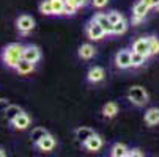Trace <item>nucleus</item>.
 <instances>
[{
  "label": "nucleus",
  "instance_id": "obj_32",
  "mask_svg": "<svg viewBox=\"0 0 159 157\" xmlns=\"http://www.w3.org/2000/svg\"><path fill=\"white\" fill-rule=\"evenodd\" d=\"M142 2H143L145 5H148L150 8H156V7L159 5V0H142Z\"/></svg>",
  "mask_w": 159,
  "mask_h": 157
},
{
  "label": "nucleus",
  "instance_id": "obj_31",
  "mask_svg": "<svg viewBox=\"0 0 159 157\" xmlns=\"http://www.w3.org/2000/svg\"><path fill=\"white\" fill-rule=\"evenodd\" d=\"M142 155H143V152L140 149H137V148L128 149V152H126V157H142Z\"/></svg>",
  "mask_w": 159,
  "mask_h": 157
},
{
  "label": "nucleus",
  "instance_id": "obj_34",
  "mask_svg": "<svg viewBox=\"0 0 159 157\" xmlns=\"http://www.w3.org/2000/svg\"><path fill=\"white\" fill-rule=\"evenodd\" d=\"M5 155H7V151L3 148H0V157H5Z\"/></svg>",
  "mask_w": 159,
  "mask_h": 157
},
{
  "label": "nucleus",
  "instance_id": "obj_30",
  "mask_svg": "<svg viewBox=\"0 0 159 157\" xmlns=\"http://www.w3.org/2000/svg\"><path fill=\"white\" fill-rule=\"evenodd\" d=\"M90 2H92L93 8H98V10H101V8L107 7V3H109V0H90Z\"/></svg>",
  "mask_w": 159,
  "mask_h": 157
},
{
  "label": "nucleus",
  "instance_id": "obj_27",
  "mask_svg": "<svg viewBox=\"0 0 159 157\" xmlns=\"http://www.w3.org/2000/svg\"><path fill=\"white\" fill-rule=\"evenodd\" d=\"M106 16H107V19L110 20V24H112V25L115 24V22H118V20H121V19H123V14H121V13H118V11H109Z\"/></svg>",
  "mask_w": 159,
  "mask_h": 157
},
{
  "label": "nucleus",
  "instance_id": "obj_16",
  "mask_svg": "<svg viewBox=\"0 0 159 157\" xmlns=\"http://www.w3.org/2000/svg\"><path fill=\"white\" fill-rule=\"evenodd\" d=\"M145 123L148 126H157L159 124V108L151 107L145 111Z\"/></svg>",
  "mask_w": 159,
  "mask_h": 157
},
{
  "label": "nucleus",
  "instance_id": "obj_2",
  "mask_svg": "<svg viewBox=\"0 0 159 157\" xmlns=\"http://www.w3.org/2000/svg\"><path fill=\"white\" fill-rule=\"evenodd\" d=\"M128 99L134 104V105H137V107H142L148 102V93H147V89L143 86H139V85H135L132 88H129V91H128Z\"/></svg>",
  "mask_w": 159,
  "mask_h": 157
},
{
  "label": "nucleus",
  "instance_id": "obj_28",
  "mask_svg": "<svg viewBox=\"0 0 159 157\" xmlns=\"http://www.w3.org/2000/svg\"><path fill=\"white\" fill-rule=\"evenodd\" d=\"M76 13H77V8H76V7H73V5H70V3L65 2L63 10H61V14H63V16H74Z\"/></svg>",
  "mask_w": 159,
  "mask_h": 157
},
{
  "label": "nucleus",
  "instance_id": "obj_22",
  "mask_svg": "<svg viewBox=\"0 0 159 157\" xmlns=\"http://www.w3.org/2000/svg\"><path fill=\"white\" fill-rule=\"evenodd\" d=\"M126 30H128V22L125 17L112 25V35H123V33H126Z\"/></svg>",
  "mask_w": 159,
  "mask_h": 157
},
{
  "label": "nucleus",
  "instance_id": "obj_29",
  "mask_svg": "<svg viewBox=\"0 0 159 157\" xmlns=\"http://www.w3.org/2000/svg\"><path fill=\"white\" fill-rule=\"evenodd\" d=\"M66 3H70V5H73V7H76L77 10L79 8H84V7H87L88 5V0H65Z\"/></svg>",
  "mask_w": 159,
  "mask_h": 157
},
{
  "label": "nucleus",
  "instance_id": "obj_20",
  "mask_svg": "<svg viewBox=\"0 0 159 157\" xmlns=\"http://www.w3.org/2000/svg\"><path fill=\"white\" fill-rule=\"evenodd\" d=\"M20 111H22V108L19 107V105H14V104H10L7 108H5V111H3V113H5V116H7V121H13L19 113H20Z\"/></svg>",
  "mask_w": 159,
  "mask_h": 157
},
{
  "label": "nucleus",
  "instance_id": "obj_23",
  "mask_svg": "<svg viewBox=\"0 0 159 157\" xmlns=\"http://www.w3.org/2000/svg\"><path fill=\"white\" fill-rule=\"evenodd\" d=\"M39 13L44 14V16H54L51 0H43V2L39 3Z\"/></svg>",
  "mask_w": 159,
  "mask_h": 157
},
{
  "label": "nucleus",
  "instance_id": "obj_3",
  "mask_svg": "<svg viewBox=\"0 0 159 157\" xmlns=\"http://www.w3.org/2000/svg\"><path fill=\"white\" fill-rule=\"evenodd\" d=\"M16 28L20 35H29L30 32H33L35 28V19L29 14H20L17 19H16Z\"/></svg>",
  "mask_w": 159,
  "mask_h": 157
},
{
  "label": "nucleus",
  "instance_id": "obj_8",
  "mask_svg": "<svg viewBox=\"0 0 159 157\" xmlns=\"http://www.w3.org/2000/svg\"><path fill=\"white\" fill-rule=\"evenodd\" d=\"M22 58L36 64L41 60V49L38 46H33V44H27V46H24V49H22Z\"/></svg>",
  "mask_w": 159,
  "mask_h": 157
},
{
  "label": "nucleus",
  "instance_id": "obj_14",
  "mask_svg": "<svg viewBox=\"0 0 159 157\" xmlns=\"http://www.w3.org/2000/svg\"><path fill=\"white\" fill-rule=\"evenodd\" d=\"M77 55H79L80 60H92L96 55V50H95V47L90 42H85V44H82V46L79 47Z\"/></svg>",
  "mask_w": 159,
  "mask_h": 157
},
{
  "label": "nucleus",
  "instance_id": "obj_4",
  "mask_svg": "<svg viewBox=\"0 0 159 157\" xmlns=\"http://www.w3.org/2000/svg\"><path fill=\"white\" fill-rule=\"evenodd\" d=\"M35 145V148L36 149H39L41 152H51V151H54L55 149V146H57V140H55V137L52 135V133H46L44 137H41L36 143H33Z\"/></svg>",
  "mask_w": 159,
  "mask_h": 157
},
{
  "label": "nucleus",
  "instance_id": "obj_15",
  "mask_svg": "<svg viewBox=\"0 0 159 157\" xmlns=\"http://www.w3.org/2000/svg\"><path fill=\"white\" fill-rule=\"evenodd\" d=\"M93 20L96 22L98 25H101V28L104 30V33H106V35H112V24H110V20L107 19V16H106V14L98 13V14H95V16H93Z\"/></svg>",
  "mask_w": 159,
  "mask_h": 157
},
{
  "label": "nucleus",
  "instance_id": "obj_12",
  "mask_svg": "<svg viewBox=\"0 0 159 157\" xmlns=\"http://www.w3.org/2000/svg\"><path fill=\"white\" fill-rule=\"evenodd\" d=\"M132 50L145 55L147 58L151 57L150 55V46H148V38H139V39H135L132 42Z\"/></svg>",
  "mask_w": 159,
  "mask_h": 157
},
{
  "label": "nucleus",
  "instance_id": "obj_21",
  "mask_svg": "<svg viewBox=\"0 0 159 157\" xmlns=\"http://www.w3.org/2000/svg\"><path fill=\"white\" fill-rule=\"evenodd\" d=\"M93 129H90V127H85V126H82V127H77L76 129V138L80 142V143H84L90 135H93Z\"/></svg>",
  "mask_w": 159,
  "mask_h": 157
},
{
  "label": "nucleus",
  "instance_id": "obj_33",
  "mask_svg": "<svg viewBox=\"0 0 159 157\" xmlns=\"http://www.w3.org/2000/svg\"><path fill=\"white\" fill-rule=\"evenodd\" d=\"M8 105H10V101H8V99H3V98L0 99V111H5V108H7Z\"/></svg>",
  "mask_w": 159,
  "mask_h": 157
},
{
  "label": "nucleus",
  "instance_id": "obj_18",
  "mask_svg": "<svg viewBox=\"0 0 159 157\" xmlns=\"http://www.w3.org/2000/svg\"><path fill=\"white\" fill-rule=\"evenodd\" d=\"M128 146L123 145V143H115L112 148H110V155L112 157H126V152H128Z\"/></svg>",
  "mask_w": 159,
  "mask_h": 157
},
{
  "label": "nucleus",
  "instance_id": "obj_19",
  "mask_svg": "<svg viewBox=\"0 0 159 157\" xmlns=\"http://www.w3.org/2000/svg\"><path fill=\"white\" fill-rule=\"evenodd\" d=\"M145 61H147V57L145 55L131 50V68H140V66L145 64Z\"/></svg>",
  "mask_w": 159,
  "mask_h": 157
},
{
  "label": "nucleus",
  "instance_id": "obj_25",
  "mask_svg": "<svg viewBox=\"0 0 159 157\" xmlns=\"http://www.w3.org/2000/svg\"><path fill=\"white\" fill-rule=\"evenodd\" d=\"M48 133V130L44 129V127H35L33 130H32V133H30V138H32V142L33 143H36L41 137H44Z\"/></svg>",
  "mask_w": 159,
  "mask_h": 157
},
{
  "label": "nucleus",
  "instance_id": "obj_7",
  "mask_svg": "<svg viewBox=\"0 0 159 157\" xmlns=\"http://www.w3.org/2000/svg\"><path fill=\"white\" fill-rule=\"evenodd\" d=\"M102 145H104V140H102V137L99 135V133H96V132H93V135H90V137L82 143L84 149H87V151H90V152H98V151L102 148Z\"/></svg>",
  "mask_w": 159,
  "mask_h": 157
},
{
  "label": "nucleus",
  "instance_id": "obj_13",
  "mask_svg": "<svg viewBox=\"0 0 159 157\" xmlns=\"http://www.w3.org/2000/svg\"><path fill=\"white\" fill-rule=\"evenodd\" d=\"M14 71H16L19 76H29V74H32V72L35 71V63L27 61V60L22 58V60L17 63V66L14 68Z\"/></svg>",
  "mask_w": 159,
  "mask_h": 157
},
{
  "label": "nucleus",
  "instance_id": "obj_24",
  "mask_svg": "<svg viewBox=\"0 0 159 157\" xmlns=\"http://www.w3.org/2000/svg\"><path fill=\"white\" fill-rule=\"evenodd\" d=\"M148 46H150V55L159 54V39L156 36H148Z\"/></svg>",
  "mask_w": 159,
  "mask_h": 157
},
{
  "label": "nucleus",
  "instance_id": "obj_11",
  "mask_svg": "<svg viewBox=\"0 0 159 157\" xmlns=\"http://www.w3.org/2000/svg\"><path fill=\"white\" fill-rule=\"evenodd\" d=\"M106 77V71L101 68V66H92L87 72V82L88 83H99L102 82Z\"/></svg>",
  "mask_w": 159,
  "mask_h": 157
},
{
  "label": "nucleus",
  "instance_id": "obj_10",
  "mask_svg": "<svg viewBox=\"0 0 159 157\" xmlns=\"http://www.w3.org/2000/svg\"><path fill=\"white\" fill-rule=\"evenodd\" d=\"M30 124H32V118H30L29 113H25L24 110H22L20 113L11 121V126H13L16 130H25V129H29Z\"/></svg>",
  "mask_w": 159,
  "mask_h": 157
},
{
  "label": "nucleus",
  "instance_id": "obj_17",
  "mask_svg": "<svg viewBox=\"0 0 159 157\" xmlns=\"http://www.w3.org/2000/svg\"><path fill=\"white\" fill-rule=\"evenodd\" d=\"M117 113H118V105H117V102H107V104H104V107H102V116H104V118H107V120L115 118Z\"/></svg>",
  "mask_w": 159,
  "mask_h": 157
},
{
  "label": "nucleus",
  "instance_id": "obj_26",
  "mask_svg": "<svg viewBox=\"0 0 159 157\" xmlns=\"http://www.w3.org/2000/svg\"><path fill=\"white\" fill-rule=\"evenodd\" d=\"M51 5H52L54 16H61V10H63V5H65V0H51Z\"/></svg>",
  "mask_w": 159,
  "mask_h": 157
},
{
  "label": "nucleus",
  "instance_id": "obj_1",
  "mask_svg": "<svg viewBox=\"0 0 159 157\" xmlns=\"http://www.w3.org/2000/svg\"><path fill=\"white\" fill-rule=\"evenodd\" d=\"M22 49L24 46L19 42H11V44H7V46L2 49V61L7 68L10 69H14L17 63L22 60Z\"/></svg>",
  "mask_w": 159,
  "mask_h": 157
},
{
  "label": "nucleus",
  "instance_id": "obj_6",
  "mask_svg": "<svg viewBox=\"0 0 159 157\" xmlns=\"http://www.w3.org/2000/svg\"><path fill=\"white\" fill-rule=\"evenodd\" d=\"M85 33H87V36H88L90 41H101V39L106 36V33H104V30L101 28V25H98L93 19L85 25Z\"/></svg>",
  "mask_w": 159,
  "mask_h": 157
},
{
  "label": "nucleus",
  "instance_id": "obj_9",
  "mask_svg": "<svg viewBox=\"0 0 159 157\" xmlns=\"http://www.w3.org/2000/svg\"><path fill=\"white\" fill-rule=\"evenodd\" d=\"M115 66L118 69L131 68V50L129 49H121L115 54Z\"/></svg>",
  "mask_w": 159,
  "mask_h": 157
},
{
  "label": "nucleus",
  "instance_id": "obj_5",
  "mask_svg": "<svg viewBox=\"0 0 159 157\" xmlns=\"http://www.w3.org/2000/svg\"><path fill=\"white\" fill-rule=\"evenodd\" d=\"M148 11H150V7L145 5L142 0L135 2L134 7H132V25L140 24V22L145 19V16L148 14Z\"/></svg>",
  "mask_w": 159,
  "mask_h": 157
}]
</instances>
